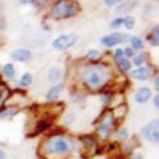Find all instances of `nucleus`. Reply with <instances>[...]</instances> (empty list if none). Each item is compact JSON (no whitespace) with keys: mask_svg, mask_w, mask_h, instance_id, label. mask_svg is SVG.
I'll return each mask as SVG.
<instances>
[{"mask_svg":"<svg viewBox=\"0 0 159 159\" xmlns=\"http://www.w3.org/2000/svg\"><path fill=\"white\" fill-rule=\"evenodd\" d=\"M83 79H84V83L89 88L98 89L108 82L110 71L102 65H92L84 70Z\"/></svg>","mask_w":159,"mask_h":159,"instance_id":"1","label":"nucleus"},{"mask_svg":"<svg viewBox=\"0 0 159 159\" xmlns=\"http://www.w3.org/2000/svg\"><path fill=\"white\" fill-rule=\"evenodd\" d=\"M80 7L78 3L74 2H57V4L54 5L52 8V16L57 19H66V18H71L76 16Z\"/></svg>","mask_w":159,"mask_h":159,"instance_id":"2","label":"nucleus"},{"mask_svg":"<svg viewBox=\"0 0 159 159\" xmlns=\"http://www.w3.org/2000/svg\"><path fill=\"white\" fill-rule=\"evenodd\" d=\"M71 150H73V143L69 139H65V138L52 139L47 144L48 154H65Z\"/></svg>","mask_w":159,"mask_h":159,"instance_id":"3","label":"nucleus"},{"mask_svg":"<svg viewBox=\"0 0 159 159\" xmlns=\"http://www.w3.org/2000/svg\"><path fill=\"white\" fill-rule=\"evenodd\" d=\"M78 34H62V36H59L52 46H54L55 50H59V51H62V50H68L70 48L71 46L75 45V42L78 41Z\"/></svg>","mask_w":159,"mask_h":159,"instance_id":"4","label":"nucleus"},{"mask_svg":"<svg viewBox=\"0 0 159 159\" xmlns=\"http://www.w3.org/2000/svg\"><path fill=\"white\" fill-rule=\"evenodd\" d=\"M113 126H115L113 115H112L111 112H108L107 115L104 116L103 121L99 124V126H98V129H97V130H98L99 135H101L103 139H108L110 132H111V130L113 129Z\"/></svg>","mask_w":159,"mask_h":159,"instance_id":"5","label":"nucleus"},{"mask_svg":"<svg viewBox=\"0 0 159 159\" xmlns=\"http://www.w3.org/2000/svg\"><path fill=\"white\" fill-rule=\"evenodd\" d=\"M129 38L127 34H124V33H120V32H116V33H111L108 36H104L101 42L107 46V47H112V46H116L118 43H122L124 41H126V39Z\"/></svg>","mask_w":159,"mask_h":159,"instance_id":"6","label":"nucleus"},{"mask_svg":"<svg viewBox=\"0 0 159 159\" xmlns=\"http://www.w3.org/2000/svg\"><path fill=\"white\" fill-rule=\"evenodd\" d=\"M158 125H159V121H158V120H154V121H152L147 127H145L144 131H143L144 136L147 138L149 141H152V143H158V141H159Z\"/></svg>","mask_w":159,"mask_h":159,"instance_id":"7","label":"nucleus"},{"mask_svg":"<svg viewBox=\"0 0 159 159\" xmlns=\"http://www.w3.org/2000/svg\"><path fill=\"white\" fill-rule=\"evenodd\" d=\"M150 97H152V90L147 87H143V88L138 89L136 94H135V101L138 103H145L149 101Z\"/></svg>","mask_w":159,"mask_h":159,"instance_id":"8","label":"nucleus"},{"mask_svg":"<svg viewBox=\"0 0 159 159\" xmlns=\"http://www.w3.org/2000/svg\"><path fill=\"white\" fill-rule=\"evenodd\" d=\"M11 57L17 60V61H27L30 57H31V52L28 50H23V48H17L11 52Z\"/></svg>","mask_w":159,"mask_h":159,"instance_id":"9","label":"nucleus"},{"mask_svg":"<svg viewBox=\"0 0 159 159\" xmlns=\"http://www.w3.org/2000/svg\"><path fill=\"white\" fill-rule=\"evenodd\" d=\"M65 88V85L62 84V83H59V84H55L54 87H52L48 92H47V94H46V98H47V101H55L57 97H59V94L62 92V89Z\"/></svg>","mask_w":159,"mask_h":159,"instance_id":"10","label":"nucleus"},{"mask_svg":"<svg viewBox=\"0 0 159 159\" xmlns=\"http://www.w3.org/2000/svg\"><path fill=\"white\" fill-rule=\"evenodd\" d=\"M134 78H136L138 80H147V79L150 76V69L148 68H139L136 69L134 73H132Z\"/></svg>","mask_w":159,"mask_h":159,"instance_id":"11","label":"nucleus"},{"mask_svg":"<svg viewBox=\"0 0 159 159\" xmlns=\"http://www.w3.org/2000/svg\"><path fill=\"white\" fill-rule=\"evenodd\" d=\"M51 126V120H41V121H38L36 124V131H34V134H41V132H43L45 130H47L48 127Z\"/></svg>","mask_w":159,"mask_h":159,"instance_id":"12","label":"nucleus"},{"mask_svg":"<svg viewBox=\"0 0 159 159\" xmlns=\"http://www.w3.org/2000/svg\"><path fill=\"white\" fill-rule=\"evenodd\" d=\"M61 78V69L60 68H52L50 71H48V80L51 82V83H55V82H57L59 79Z\"/></svg>","mask_w":159,"mask_h":159,"instance_id":"13","label":"nucleus"},{"mask_svg":"<svg viewBox=\"0 0 159 159\" xmlns=\"http://www.w3.org/2000/svg\"><path fill=\"white\" fill-rule=\"evenodd\" d=\"M135 7V3L134 2H129V3H121L120 5H118L116 8V11L118 13V14H122V13H127L130 11L132 8Z\"/></svg>","mask_w":159,"mask_h":159,"instance_id":"14","label":"nucleus"},{"mask_svg":"<svg viewBox=\"0 0 159 159\" xmlns=\"http://www.w3.org/2000/svg\"><path fill=\"white\" fill-rule=\"evenodd\" d=\"M10 96V90L8 89L5 83H0V104H3L7 98Z\"/></svg>","mask_w":159,"mask_h":159,"instance_id":"15","label":"nucleus"},{"mask_svg":"<svg viewBox=\"0 0 159 159\" xmlns=\"http://www.w3.org/2000/svg\"><path fill=\"white\" fill-rule=\"evenodd\" d=\"M148 38L152 39V45L153 46H158L159 45V27H158V25H157V27H154L152 34Z\"/></svg>","mask_w":159,"mask_h":159,"instance_id":"16","label":"nucleus"},{"mask_svg":"<svg viewBox=\"0 0 159 159\" xmlns=\"http://www.w3.org/2000/svg\"><path fill=\"white\" fill-rule=\"evenodd\" d=\"M117 66L120 68V70H121V71L126 73V71H129V70H130L131 64H130V61H129V60H126V59H121V60H118Z\"/></svg>","mask_w":159,"mask_h":159,"instance_id":"17","label":"nucleus"},{"mask_svg":"<svg viewBox=\"0 0 159 159\" xmlns=\"http://www.w3.org/2000/svg\"><path fill=\"white\" fill-rule=\"evenodd\" d=\"M31 83H32V76H31V74H30V73H24L23 76L20 78V80H19V84H20L22 87H27V85H30Z\"/></svg>","mask_w":159,"mask_h":159,"instance_id":"18","label":"nucleus"},{"mask_svg":"<svg viewBox=\"0 0 159 159\" xmlns=\"http://www.w3.org/2000/svg\"><path fill=\"white\" fill-rule=\"evenodd\" d=\"M4 74L8 76V78H13L16 75V70H14V66H13L11 64H7L4 65V69H3Z\"/></svg>","mask_w":159,"mask_h":159,"instance_id":"19","label":"nucleus"},{"mask_svg":"<svg viewBox=\"0 0 159 159\" xmlns=\"http://www.w3.org/2000/svg\"><path fill=\"white\" fill-rule=\"evenodd\" d=\"M131 45H132V48H136V50H140L144 47L143 39L140 37H131Z\"/></svg>","mask_w":159,"mask_h":159,"instance_id":"20","label":"nucleus"},{"mask_svg":"<svg viewBox=\"0 0 159 159\" xmlns=\"http://www.w3.org/2000/svg\"><path fill=\"white\" fill-rule=\"evenodd\" d=\"M83 141H84V144L87 145V147H93V145H96L97 144V141L94 140V138L93 136H83V138H80Z\"/></svg>","mask_w":159,"mask_h":159,"instance_id":"21","label":"nucleus"},{"mask_svg":"<svg viewBox=\"0 0 159 159\" xmlns=\"http://www.w3.org/2000/svg\"><path fill=\"white\" fill-rule=\"evenodd\" d=\"M124 24L126 25L127 30H132V28H134V18H132V17H126L124 19Z\"/></svg>","mask_w":159,"mask_h":159,"instance_id":"22","label":"nucleus"},{"mask_svg":"<svg viewBox=\"0 0 159 159\" xmlns=\"http://www.w3.org/2000/svg\"><path fill=\"white\" fill-rule=\"evenodd\" d=\"M16 112H17V110H14V108H8L7 111H3V112H2L0 117H2V118H7V117H9V116H11V115H14Z\"/></svg>","mask_w":159,"mask_h":159,"instance_id":"23","label":"nucleus"},{"mask_svg":"<svg viewBox=\"0 0 159 159\" xmlns=\"http://www.w3.org/2000/svg\"><path fill=\"white\" fill-rule=\"evenodd\" d=\"M129 136V131L126 129H121L120 131L117 132V138L118 139H126Z\"/></svg>","mask_w":159,"mask_h":159,"instance_id":"24","label":"nucleus"},{"mask_svg":"<svg viewBox=\"0 0 159 159\" xmlns=\"http://www.w3.org/2000/svg\"><path fill=\"white\" fill-rule=\"evenodd\" d=\"M98 56H99V52H98L97 50H92V51H89V54L87 55V57H88V59H90V60L97 59Z\"/></svg>","mask_w":159,"mask_h":159,"instance_id":"25","label":"nucleus"},{"mask_svg":"<svg viewBox=\"0 0 159 159\" xmlns=\"http://www.w3.org/2000/svg\"><path fill=\"white\" fill-rule=\"evenodd\" d=\"M134 64L136 66H141L144 64V55H138L135 59H134Z\"/></svg>","mask_w":159,"mask_h":159,"instance_id":"26","label":"nucleus"},{"mask_svg":"<svg viewBox=\"0 0 159 159\" xmlns=\"http://www.w3.org/2000/svg\"><path fill=\"white\" fill-rule=\"evenodd\" d=\"M124 24V19H121V18H117V19H115L113 22H112V27L113 28H118L120 25H122Z\"/></svg>","mask_w":159,"mask_h":159,"instance_id":"27","label":"nucleus"},{"mask_svg":"<svg viewBox=\"0 0 159 159\" xmlns=\"http://www.w3.org/2000/svg\"><path fill=\"white\" fill-rule=\"evenodd\" d=\"M122 56H124V50H121V48H117V50L115 51V59H117V60H121V59H122Z\"/></svg>","mask_w":159,"mask_h":159,"instance_id":"28","label":"nucleus"},{"mask_svg":"<svg viewBox=\"0 0 159 159\" xmlns=\"http://www.w3.org/2000/svg\"><path fill=\"white\" fill-rule=\"evenodd\" d=\"M124 55H126L127 57H132V56H134V50H132V48H126L125 51H124Z\"/></svg>","mask_w":159,"mask_h":159,"instance_id":"29","label":"nucleus"},{"mask_svg":"<svg viewBox=\"0 0 159 159\" xmlns=\"http://www.w3.org/2000/svg\"><path fill=\"white\" fill-rule=\"evenodd\" d=\"M57 134H64V130H62V129H57V130H55L54 132H51L50 136H55V135H57Z\"/></svg>","mask_w":159,"mask_h":159,"instance_id":"30","label":"nucleus"},{"mask_svg":"<svg viewBox=\"0 0 159 159\" xmlns=\"http://www.w3.org/2000/svg\"><path fill=\"white\" fill-rule=\"evenodd\" d=\"M4 28H5V20L2 17V14H0V30H4Z\"/></svg>","mask_w":159,"mask_h":159,"instance_id":"31","label":"nucleus"},{"mask_svg":"<svg viewBox=\"0 0 159 159\" xmlns=\"http://www.w3.org/2000/svg\"><path fill=\"white\" fill-rule=\"evenodd\" d=\"M117 2H115V0H106V2H104V4L106 5H108V7H111V5H115Z\"/></svg>","mask_w":159,"mask_h":159,"instance_id":"32","label":"nucleus"},{"mask_svg":"<svg viewBox=\"0 0 159 159\" xmlns=\"http://www.w3.org/2000/svg\"><path fill=\"white\" fill-rule=\"evenodd\" d=\"M154 106H155L157 108L159 107V96H158V94L154 97Z\"/></svg>","mask_w":159,"mask_h":159,"instance_id":"33","label":"nucleus"},{"mask_svg":"<svg viewBox=\"0 0 159 159\" xmlns=\"http://www.w3.org/2000/svg\"><path fill=\"white\" fill-rule=\"evenodd\" d=\"M154 85H155L157 88L159 87V76H158V75H157V78L154 79Z\"/></svg>","mask_w":159,"mask_h":159,"instance_id":"34","label":"nucleus"},{"mask_svg":"<svg viewBox=\"0 0 159 159\" xmlns=\"http://www.w3.org/2000/svg\"><path fill=\"white\" fill-rule=\"evenodd\" d=\"M0 159H5V153L2 149H0Z\"/></svg>","mask_w":159,"mask_h":159,"instance_id":"35","label":"nucleus"},{"mask_svg":"<svg viewBox=\"0 0 159 159\" xmlns=\"http://www.w3.org/2000/svg\"><path fill=\"white\" fill-rule=\"evenodd\" d=\"M134 159H143V157H141L140 154H136V155L134 157Z\"/></svg>","mask_w":159,"mask_h":159,"instance_id":"36","label":"nucleus"}]
</instances>
